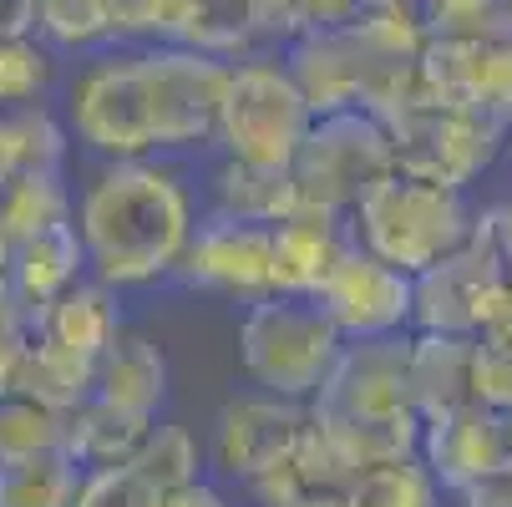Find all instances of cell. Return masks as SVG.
I'll use <instances>...</instances> for the list:
<instances>
[{
    "label": "cell",
    "mask_w": 512,
    "mask_h": 507,
    "mask_svg": "<svg viewBox=\"0 0 512 507\" xmlns=\"http://www.w3.org/2000/svg\"><path fill=\"white\" fill-rule=\"evenodd\" d=\"M462 497H467V507H512V467L462 487Z\"/></svg>",
    "instance_id": "836d02e7"
},
{
    "label": "cell",
    "mask_w": 512,
    "mask_h": 507,
    "mask_svg": "<svg viewBox=\"0 0 512 507\" xmlns=\"http://www.w3.org/2000/svg\"><path fill=\"white\" fill-rule=\"evenodd\" d=\"M163 507H229V497L218 492V487H208V482L198 477V482H188V487H173V492H163Z\"/></svg>",
    "instance_id": "e575fe53"
},
{
    "label": "cell",
    "mask_w": 512,
    "mask_h": 507,
    "mask_svg": "<svg viewBox=\"0 0 512 507\" xmlns=\"http://www.w3.org/2000/svg\"><path fill=\"white\" fill-rule=\"evenodd\" d=\"M36 11H41V0H0V41H31Z\"/></svg>",
    "instance_id": "d6a6232c"
},
{
    "label": "cell",
    "mask_w": 512,
    "mask_h": 507,
    "mask_svg": "<svg viewBox=\"0 0 512 507\" xmlns=\"http://www.w3.org/2000/svg\"><path fill=\"white\" fill-rule=\"evenodd\" d=\"M51 87V51L31 41H0V112L41 102Z\"/></svg>",
    "instance_id": "83f0119b"
},
{
    "label": "cell",
    "mask_w": 512,
    "mask_h": 507,
    "mask_svg": "<svg viewBox=\"0 0 512 507\" xmlns=\"http://www.w3.org/2000/svg\"><path fill=\"white\" fill-rule=\"evenodd\" d=\"M173 274L188 289H208V295L229 300H264L269 289V224L229 219V213H208L193 219V234L173 264Z\"/></svg>",
    "instance_id": "7c38bea8"
},
{
    "label": "cell",
    "mask_w": 512,
    "mask_h": 507,
    "mask_svg": "<svg viewBox=\"0 0 512 507\" xmlns=\"http://www.w3.org/2000/svg\"><path fill=\"white\" fill-rule=\"evenodd\" d=\"M71 507H163V492L142 482L132 467H102V472H82Z\"/></svg>",
    "instance_id": "4dcf8cb0"
},
{
    "label": "cell",
    "mask_w": 512,
    "mask_h": 507,
    "mask_svg": "<svg viewBox=\"0 0 512 507\" xmlns=\"http://www.w3.org/2000/svg\"><path fill=\"white\" fill-rule=\"evenodd\" d=\"M66 437V416L46 411L31 396L0 391V462H16L31 452H56Z\"/></svg>",
    "instance_id": "484cf974"
},
{
    "label": "cell",
    "mask_w": 512,
    "mask_h": 507,
    "mask_svg": "<svg viewBox=\"0 0 512 507\" xmlns=\"http://www.w3.org/2000/svg\"><path fill=\"white\" fill-rule=\"evenodd\" d=\"M97 401H112L122 411L137 416H158L163 396H168V360L148 335H117L102 360H97V381H92Z\"/></svg>",
    "instance_id": "d6986e66"
},
{
    "label": "cell",
    "mask_w": 512,
    "mask_h": 507,
    "mask_svg": "<svg viewBox=\"0 0 512 507\" xmlns=\"http://www.w3.org/2000/svg\"><path fill=\"white\" fill-rule=\"evenodd\" d=\"M416 16L426 41H467L507 21L497 0H416Z\"/></svg>",
    "instance_id": "f1b7e54d"
},
{
    "label": "cell",
    "mask_w": 512,
    "mask_h": 507,
    "mask_svg": "<svg viewBox=\"0 0 512 507\" xmlns=\"http://www.w3.org/2000/svg\"><path fill=\"white\" fill-rule=\"evenodd\" d=\"M279 507H350V502H345V487H315V492H300Z\"/></svg>",
    "instance_id": "d590c367"
},
{
    "label": "cell",
    "mask_w": 512,
    "mask_h": 507,
    "mask_svg": "<svg viewBox=\"0 0 512 507\" xmlns=\"http://www.w3.org/2000/svg\"><path fill=\"white\" fill-rule=\"evenodd\" d=\"M142 87L153 107V142L158 148H203L218 142V117H224L234 66L213 51L183 46V41H153L137 51Z\"/></svg>",
    "instance_id": "8992f818"
},
{
    "label": "cell",
    "mask_w": 512,
    "mask_h": 507,
    "mask_svg": "<svg viewBox=\"0 0 512 507\" xmlns=\"http://www.w3.org/2000/svg\"><path fill=\"white\" fill-rule=\"evenodd\" d=\"M502 254L492 239V219L482 229H472V239L447 254L442 264H431L426 274L411 279V320H421V330L431 335H482L492 320V305L502 295Z\"/></svg>",
    "instance_id": "30bf717a"
},
{
    "label": "cell",
    "mask_w": 512,
    "mask_h": 507,
    "mask_svg": "<svg viewBox=\"0 0 512 507\" xmlns=\"http://www.w3.org/2000/svg\"><path fill=\"white\" fill-rule=\"evenodd\" d=\"M416 452L426 457L421 467L431 472V482L462 492L507 467V416L487 411L482 401H462L436 416H421Z\"/></svg>",
    "instance_id": "5bb4252c"
},
{
    "label": "cell",
    "mask_w": 512,
    "mask_h": 507,
    "mask_svg": "<svg viewBox=\"0 0 512 507\" xmlns=\"http://www.w3.org/2000/svg\"><path fill=\"white\" fill-rule=\"evenodd\" d=\"M295 208H300V193H295L289 168H249L229 158L213 173V213L249 219V224H279Z\"/></svg>",
    "instance_id": "7402d4cb"
},
{
    "label": "cell",
    "mask_w": 512,
    "mask_h": 507,
    "mask_svg": "<svg viewBox=\"0 0 512 507\" xmlns=\"http://www.w3.org/2000/svg\"><path fill=\"white\" fill-rule=\"evenodd\" d=\"M416 97L512 127V21L467 41H426L416 56Z\"/></svg>",
    "instance_id": "9c48e42d"
},
{
    "label": "cell",
    "mask_w": 512,
    "mask_h": 507,
    "mask_svg": "<svg viewBox=\"0 0 512 507\" xmlns=\"http://www.w3.org/2000/svg\"><path fill=\"white\" fill-rule=\"evenodd\" d=\"M11 249H16V244H11V234L0 229V279H6V269H11Z\"/></svg>",
    "instance_id": "8d00e7d4"
},
{
    "label": "cell",
    "mask_w": 512,
    "mask_h": 507,
    "mask_svg": "<svg viewBox=\"0 0 512 507\" xmlns=\"http://www.w3.org/2000/svg\"><path fill=\"white\" fill-rule=\"evenodd\" d=\"M406 381L416 416H436L472 401V335H421L406 345Z\"/></svg>",
    "instance_id": "ffe728a7"
},
{
    "label": "cell",
    "mask_w": 512,
    "mask_h": 507,
    "mask_svg": "<svg viewBox=\"0 0 512 507\" xmlns=\"http://www.w3.org/2000/svg\"><path fill=\"white\" fill-rule=\"evenodd\" d=\"M386 173H396L391 132L376 112H360V107L315 117L295 163H289L300 203L330 208V213H350Z\"/></svg>",
    "instance_id": "5b68a950"
},
{
    "label": "cell",
    "mask_w": 512,
    "mask_h": 507,
    "mask_svg": "<svg viewBox=\"0 0 512 507\" xmlns=\"http://www.w3.org/2000/svg\"><path fill=\"white\" fill-rule=\"evenodd\" d=\"M315 305L330 315L340 340H391V335H401V325H411L416 295H411V274H401L386 259L350 244L345 259L320 284Z\"/></svg>",
    "instance_id": "8fae6325"
},
{
    "label": "cell",
    "mask_w": 512,
    "mask_h": 507,
    "mask_svg": "<svg viewBox=\"0 0 512 507\" xmlns=\"http://www.w3.org/2000/svg\"><path fill=\"white\" fill-rule=\"evenodd\" d=\"M92 381H97V366H87V360L66 355V350H51L41 340H26L16 371L6 381V391L16 396H31L41 401L46 411H77L82 401H92Z\"/></svg>",
    "instance_id": "44dd1931"
},
{
    "label": "cell",
    "mask_w": 512,
    "mask_h": 507,
    "mask_svg": "<svg viewBox=\"0 0 512 507\" xmlns=\"http://www.w3.org/2000/svg\"><path fill=\"white\" fill-rule=\"evenodd\" d=\"M66 127L77 142L107 163L148 158L153 142V107L142 87L137 51H97L66 87Z\"/></svg>",
    "instance_id": "52a82bcc"
},
{
    "label": "cell",
    "mask_w": 512,
    "mask_h": 507,
    "mask_svg": "<svg viewBox=\"0 0 512 507\" xmlns=\"http://www.w3.org/2000/svg\"><path fill=\"white\" fill-rule=\"evenodd\" d=\"M345 340L315 300L295 295H264L249 305L239 325V366L244 376L279 401H315L330 381Z\"/></svg>",
    "instance_id": "3957f363"
},
{
    "label": "cell",
    "mask_w": 512,
    "mask_h": 507,
    "mask_svg": "<svg viewBox=\"0 0 512 507\" xmlns=\"http://www.w3.org/2000/svg\"><path fill=\"white\" fill-rule=\"evenodd\" d=\"M26 340H31V315L21 310V300L6 289V279H0V391H6V381L16 371Z\"/></svg>",
    "instance_id": "1f68e13d"
},
{
    "label": "cell",
    "mask_w": 512,
    "mask_h": 507,
    "mask_svg": "<svg viewBox=\"0 0 512 507\" xmlns=\"http://www.w3.org/2000/svg\"><path fill=\"white\" fill-rule=\"evenodd\" d=\"M477 219L457 188L426 183L411 173H386L371 193L350 208V239L386 259L401 274H426L431 264H442L472 239Z\"/></svg>",
    "instance_id": "7a4b0ae2"
},
{
    "label": "cell",
    "mask_w": 512,
    "mask_h": 507,
    "mask_svg": "<svg viewBox=\"0 0 512 507\" xmlns=\"http://www.w3.org/2000/svg\"><path fill=\"white\" fill-rule=\"evenodd\" d=\"M82 239L71 224L61 229H46V234H31L11 249V269H6V289L21 300L26 315H36L41 305L61 300L71 284H82Z\"/></svg>",
    "instance_id": "e0dca14e"
},
{
    "label": "cell",
    "mask_w": 512,
    "mask_h": 507,
    "mask_svg": "<svg viewBox=\"0 0 512 507\" xmlns=\"http://www.w3.org/2000/svg\"><path fill=\"white\" fill-rule=\"evenodd\" d=\"M391 132V148H396V168L426 183H442V188H467L477 173L492 168L497 148H502V132L497 122H487L482 112L467 107H436L411 97L406 107H396L391 117H381Z\"/></svg>",
    "instance_id": "ba28073f"
},
{
    "label": "cell",
    "mask_w": 512,
    "mask_h": 507,
    "mask_svg": "<svg viewBox=\"0 0 512 507\" xmlns=\"http://www.w3.org/2000/svg\"><path fill=\"white\" fill-rule=\"evenodd\" d=\"M345 502L350 507H431L436 482L416 457H401V462H381V467L355 472L345 482Z\"/></svg>",
    "instance_id": "d4e9b609"
},
{
    "label": "cell",
    "mask_w": 512,
    "mask_h": 507,
    "mask_svg": "<svg viewBox=\"0 0 512 507\" xmlns=\"http://www.w3.org/2000/svg\"><path fill=\"white\" fill-rule=\"evenodd\" d=\"M158 416H137V411H122L112 401H82L77 411H66V437H61V452L77 462L82 472H102V467H132L137 447L148 442Z\"/></svg>",
    "instance_id": "ac0fdd59"
},
{
    "label": "cell",
    "mask_w": 512,
    "mask_h": 507,
    "mask_svg": "<svg viewBox=\"0 0 512 507\" xmlns=\"http://www.w3.org/2000/svg\"><path fill=\"white\" fill-rule=\"evenodd\" d=\"M132 472H137L142 482H153L158 492L188 487V482H198V442L188 437V426L153 421L148 442H142L137 457H132Z\"/></svg>",
    "instance_id": "4316f807"
},
{
    "label": "cell",
    "mask_w": 512,
    "mask_h": 507,
    "mask_svg": "<svg viewBox=\"0 0 512 507\" xmlns=\"http://www.w3.org/2000/svg\"><path fill=\"white\" fill-rule=\"evenodd\" d=\"M350 244L355 239H350L345 213L300 203L295 213H284L279 224H269V289L274 295L315 300L320 284L330 279V269L345 259Z\"/></svg>",
    "instance_id": "9a60e30c"
},
{
    "label": "cell",
    "mask_w": 512,
    "mask_h": 507,
    "mask_svg": "<svg viewBox=\"0 0 512 507\" xmlns=\"http://www.w3.org/2000/svg\"><path fill=\"white\" fill-rule=\"evenodd\" d=\"M497 6H502V11H507V21H512V0H497Z\"/></svg>",
    "instance_id": "74e56055"
},
{
    "label": "cell",
    "mask_w": 512,
    "mask_h": 507,
    "mask_svg": "<svg viewBox=\"0 0 512 507\" xmlns=\"http://www.w3.org/2000/svg\"><path fill=\"white\" fill-rule=\"evenodd\" d=\"M315 112L289 77V66L274 56L239 61L229 77L224 117H218V142L229 148L234 163L249 168H289L310 132Z\"/></svg>",
    "instance_id": "277c9868"
},
{
    "label": "cell",
    "mask_w": 512,
    "mask_h": 507,
    "mask_svg": "<svg viewBox=\"0 0 512 507\" xmlns=\"http://www.w3.org/2000/svg\"><path fill=\"white\" fill-rule=\"evenodd\" d=\"M310 431V406L300 401H279V396H249V401H229L218 411V431H213V462L229 477L259 487L269 472H279L295 447Z\"/></svg>",
    "instance_id": "4fadbf2b"
},
{
    "label": "cell",
    "mask_w": 512,
    "mask_h": 507,
    "mask_svg": "<svg viewBox=\"0 0 512 507\" xmlns=\"http://www.w3.org/2000/svg\"><path fill=\"white\" fill-rule=\"evenodd\" d=\"M82 482V467L61 447L0 462V507H71Z\"/></svg>",
    "instance_id": "cb8c5ba5"
},
{
    "label": "cell",
    "mask_w": 512,
    "mask_h": 507,
    "mask_svg": "<svg viewBox=\"0 0 512 507\" xmlns=\"http://www.w3.org/2000/svg\"><path fill=\"white\" fill-rule=\"evenodd\" d=\"M71 229L82 239V259L92 264L97 284L137 289L173 274L193 234V198L158 163H107L87 183Z\"/></svg>",
    "instance_id": "6da1fadb"
},
{
    "label": "cell",
    "mask_w": 512,
    "mask_h": 507,
    "mask_svg": "<svg viewBox=\"0 0 512 507\" xmlns=\"http://www.w3.org/2000/svg\"><path fill=\"white\" fill-rule=\"evenodd\" d=\"M71 224V193L61 188V173H16L0 178V229L11 244Z\"/></svg>",
    "instance_id": "603a6c76"
},
{
    "label": "cell",
    "mask_w": 512,
    "mask_h": 507,
    "mask_svg": "<svg viewBox=\"0 0 512 507\" xmlns=\"http://www.w3.org/2000/svg\"><path fill=\"white\" fill-rule=\"evenodd\" d=\"M117 335H122V315H117V300L107 284H71L61 300L31 315V340L77 355L87 366H97Z\"/></svg>",
    "instance_id": "2e32d148"
},
{
    "label": "cell",
    "mask_w": 512,
    "mask_h": 507,
    "mask_svg": "<svg viewBox=\"0 0 512 507\" xmlns=\"http://www.w3.org/2000/svg\"><path fill=\"white\" fill-rule=\"evenodd\" d=\"M472 401L512 416V335H472Z\"/></svg>",
    "instance_id": "f546056e"
}]
</instances>
